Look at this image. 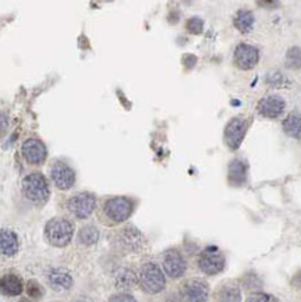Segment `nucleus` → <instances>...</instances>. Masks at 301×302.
I'll return each mask as SVG.
<instances>
[{
	"label": "nucleus",
	"mask_w": 301,
	"mask_h": 302,
	"mask_svg": "<svg viewBox=\"0 0 301 302\" xmlns=\"http://www.w3.org/2000/svg\"><path fill=\"white\" fill-rule=\"evenodd\" d=\"M78 240L84 245L97 244L99 240V230L95 226H84L78 233Z\"/></svg>",
	"instance_id": "nucleus-23"
},
{
	"label": "nucleus",
	"mask_w": 301,
	"mask_h": 302,
	"mask_svg": "<svg viewBox=\"0 0 301 302\" xmlns=\"http://www.w3.org/2000/svg\"><path fill=\"white\" fill-rule=\"evenodd\" d=\"M198 266L206 274H218L225 269V256L218 248L209 246L201 253Z\"/></svg>",
	"instance_id": "nucleus-5"
},
{
	"label": "nucleus",
	"mask_w": 301,
	"mask_h": 302,
	"mask_svg": "<svg viewBox=\"0 0 301 302\" xmlns=\"http://www.w3.org/2000/svg\"><path fill=\"white\" fill-rule=\"evenodd\" d=\"M49 283L50 286L53 287L57 291H65V290H70L73 286V278L71 276L62 269L53 270L49 274Z\"/></svg>",
	"instance_id": "nucleus-17"
},
{
	"label": "nucleus",
	"mask_w": 301,
	"mask_h": 302,
	"mask_svg": "<svg viewBox=\"0 0 301 302\" xmlns=\"http://www.w3.org/2000/svg\"><path fill=\"white\" fill-rule=\"evenodd\" d=\"M117 244L122 249L127 251V252H135L144 245V237L137 229L126 227L119 233Z\"/></svg>",
	"instance_id": "nucleus-12"
},
{
	"label": "nucleus",
	"mask_w": 301,
	"mask_h": 302,
	"mask_svg": "<svg viewBox=\"0 0 301 302\" xmlns=\"http://www.w3.org/2000/svg\"><path fill=\"white\" fill-rule=\"evenodd\" d=\"M163 268H165L166 274H169V277L179 278L186 273L187 263L179 251L169 249L163 256Z\"/></svg>",
	"instance_id": "nucleus-9"
},
{
	"label": "nucleus",
	"mask_w": 301,
	"mask_h": 302,
	"mask_svg": "<svg viewBox=\"0 0 301 302\" xmlns=\"http://www.w3.org/2000/svg\"><path fill=\"white\" fill-rule=\"evenodd\" d=\"M95 206H97V199L88 192H80L77 195L71 196L68 201V211L78 219L90 217Z\"/></svg>",
	"instance_id": "nucleus-6"
},
{
	"label": "nucleus",
	"mask_w": 301,
	"mask_h": 302,
	"mask_svg": "<svg viewBox=\"0 0 301 302\" xmlns=\"http://www.w3.org/2000/svg\"><path fill=\"white\" fill-rule=\"evenodd\" d=\"M234 27L241 33L251 32L254 28V14L248 10H240L234 16Z\"/></svg>",
	"instance_id": "nucleus-21"
},
{
	"label": "nucleus",
	"mask_w": 301,
	"mask_h": 302,
	"mask_svg": "<svg viewBox=\"0 0 301 302\" xmlns=\"http://www.w3.org/2000/svg\"><path fill=\"white\" fill-rule=\"evenodd\" d=\"M285 107V99L277 96V95H269V96H265L264 99H261L257 109H258L260 115H262L264 117L276 119V117H279L283 113Z\"/></svg>",
	"instance_id": "nucleus-13"
},
{
	"label": "nucleus",
	"mask_w": 301,
	"mask_h": 302,
	"mask_svg": "<svg viewBox=\"0 0 301 302\" xmlns=\"http://www.w3.org/2000/svg\"><path fill=\"white\" fill-rule=\"evenodd\" d=\"M241 283H243V286H244L247 290H251V291H257V290H260L261 287H262L260 277H258L257 274H254V273L245 274L243 280H241Z\"/></svg>",
	"instance_id": "nucleus-25"
},
{
	"label": "nucleus",
	"mask_w": 301,
	"mask_h": 302,
	"mask_svg": "<svg viewBox=\"0 0 301 302\" xmlns=\"http://www.w3.org/2000/svg\"><path fill=\"white\" fill-rule=\"evenodd\" d=\"M292 284H293L296 288L301 290V270L299 273H296V276H294L293 280H292Z\"/></svg>",
	"instance_id": "nucleus-32"
},
{
	"label": "nucleus",
	"mask_w": 301,
	"mask_h": 302,
	"mask_svg": "<svg viewBox=\"0 0 301 302\" xmlns=\"http://www.w3.org/2000/svg\"><path fill=\"white\" fill-rule=\"evenodd\" d=\"M181 298L184 302H208L209 287L200 278H191L181 287Z\"/></svg>",
	"instance_id": "nucleus-7"
},
{
	"label": "nucleus",
	"mask_w": 301,
	"mask_h": 302,
	"mask_svg": "<svg viewBox=\"0 0 301 302\" xmlns=\"http://www.w3.org/2000/svg\"><path fill=\"white\" fill-rule=\"evenodd\" d=\"M103 212L109 220H112L113 223H122L131 216L133 202L124 196L110 198L103 205Z\"/></svg>",
	"instance_id": "nucleus-4"
},
{
	"label": "nucleus",
	"mask_w": 301,
	"mask_h": 302,
	"mask_svg": "<svg viewBox=\"0 0 301 302\" xmlns=\"http://www.w3.org/2000/svg\"><path fill=\"white\" fill-rule=\"evenodd\" d=\"M186 27H187L188 32L194 33V35H198V33L202 32L203 21L201 20V18H198V17H193V18H190V20H188Z\"/></svg>",
	"instance_id": "nucleus-27"
},
{
	"label": "nucleus",
	"mask_w": 301,
	"mask_h": 302,
	"mask_svg": "<svg viewBox=\"0 0 301 302\" xmlns=\"http://www.w3.org/2000/svg\"><path fill=\"white\" fill-rule=\"evenodd\" d=\"M50 176H52V180L55 182V185L59 189H70L75 182L74 170L70 166L62 163V162L53 164V167L50 169Z\"/></svg>",
	"instance_id": "nucleus-10"
},
{
	"label": "nucleus",
	"mask_w": 301,
	"mask_h": 302,
	"mask_svg": "<svg viewBox=\"0 0 301 302\" xmlns=\"http://www.w3.org/2000/svg\"><path fill=\"white\" fill-rule=\"evenodd\" d=\"M23 192L33 204L43 205L49 198V187L41 173H33L23 180Z\"/></svg>",
	"instance_id": "nucleus-1"
},
{
	"label": "nucleus",
	"mask_w": 301,
	"mask_h": 302,
	"mask_svg": "<svg viewBox=\"0 0 301 302\" xmlns=\"http://www.w3.org/2000/svg\"><path fill=\"white\" fill-rule=\"evenodd\" d=\"M25 160L31 164H39L46 159V148L38 139H27L21 148Z\"/></svg>",
	"instance_id": "nucleus-14"
},
{
	"label": "nucleus",
	"mask_w": 301,
	"mask_h": 302,
	"mask_svg": "<svg viewBox=\"0 0 301 302\" xmlns=\"http://www.w3.org/2000/svg\"><path fill=\"white\" fill-rule=\"evenodd\" d=\"M8 119L4 113H0V134H3L4 131L7 130Z\"/></svg>",
	"instance_id": "nucleus-31"
},
{
	"label": "nucleus",
	"mask_w": 301,
	"mask_h": 302,
	"mask_svg": "<svg viewBox=\"0 0 301 302\" xmlns=\"http://www.w3.org/2000/svg\"><path fill=\"white\" fill-rule=\"evenodd\" d=\"M27 293H28V295L33 298V300H39L42 295H43V290H42V287L35 281V280H30L28 283H27Z\"/></svg>",
	"instance_id": "nucleus-26"
},
{
	"label": "nucleus",
	"mask_w": 301,
	"mask_h": 302,
	"mask_svg": "<svg viewBox=\"0 0 301 302\" xmlns=\"http://www.w3.org/2000/svg\"><path fill=\"white\" fill-rule=\"evenodd\" d=\"M139 284L149 294H158L166 286V278L158 265L147 263L139 272Z\"/></svg>",
	"instance_id": "nucleus-3"
},
{
	"label": "nucleus",
	"mask_w": 301,
	"mask_h": 302,
	"mask_svg": "<svg viewBox=\"0 0 301 302\" xmlns=\"http://www.w3.org/2000/svg\"><path fill=\"white\" fill-rule=\"evenodd\" d=\"M260 59L258 49L248 43H240L234 52V61L241 70H251L254 68Z\"/></svg>",
	"instance_id": "nucleus-11"
},
{
	"label": "nucleus",
	"mask_w": 301,
	"mask_h": 302,
	"mask_svg": "<svg viewBox=\"0 0 301 302\" xmlns=\"http://www.w3.org/2000/svg\"><path fill=\"white\" fill-rule=\"evenodd\" d=\"M218 302H241V293L236 284H226L218 293Z\"/></svg>",
	"instance_id": "nucleus-22"
},
{
	"label": "nucleus",
	"mask_w": 301,
	"mask_h": 302,
	"mask_svg": "<svg viewBox=\"0 0 301 302\" xmlns=\"http://www.w3.org/2000/svg\"><path fill=\"white\" fill-rule=\"evenodd\" d=\"M18 251V238L11 230H0V255L13 256Z\"/></svg>",
	"instance_id": "nucleus-15"
},
{
	"label": "nucleus",
	"mask_w": 301,
	"mask_h": 302,
	"mask_svg": "<svg viewBox=\"0 0 301 302\" xmlns=\"http://www.w3.org/2000/svg\"><path fill=\"white\" fill-rule=\"evenodd\" d=\"M46 238L50 244L55 245V246H66L71 241L74 234L73 224L66 219L62 217H56V219H52L48 221L46 224Z\"/></svg>",
	"instance_id": "nucleus-2"
},
{
	"label": "nucleus",
	"mask_w": 301,
	"mask_h": 302,
	"mask_svg": "<svg viewBox=\"0 0 301 302\" xmlns=\"http://www.w3.org/2000/svg\"><path fill=\"white\" fill-rule=\"evenodd\" d=\"M247 180V166L241 160H233L229 166V181L232 185H241Z\"/></svg>",
	"instance_id": "nucleus-18"
},
{
	"label": "nucleus",
	"mask_w": 301,
	"mask_h": 302,
	"mask_svg": "<svg viewBox=\"0 0 301 302\" xmlns=\"http://www.w3.org/2000/svg\"><path fill=\"white\" fill-rule=\"evenodd\" d=\"M109 302H135L134 297H131L130 294H117L113 295Z\"/></svg>",
	"instance_id": "nucleus-30"
},
{
	"label": "nucleus",
	"mask_w": 301,
	"mask_h": 302,
	"mask_svg": "<svg viewBox=\"0 0 301 302\" xmlns=\"http://www.w3.org/2000/svg\"><path fill=\"white\" fill-rule=\"evenodd\" d=\"M286 67L292 70L301 68V48L293 46L286 53Z\"/></svg>",
	"instance_id": "nucleus-24"
},
{
	"label": "nucleus",
	"mask_w": 301,
	"mask_h": 302,
	"mask_svg": "<svg viewBox=\"0 0 301 302\" xmlns=\"http://www.w3.org/2000/svg\"><path fill=\"white\" fill-rule=\"evenodd\" d=\"M247 302H277V300L275 297H272V295L258 293V294L251 295V297L247 300Z\"/></svg>",
	"instance_id": "nucleus-29"
},
{
	"label": "nucleus",
	"mask_w": 301,
	"mask_h": 302,
	"mask_svg": "<svg viewBox=\"0 0 301 302\" xmlns=\"http://www.w3.org/2000/svg\"><path fill=\"white\" fill-rule=\"evenodd\" d=\"M267 81H268V84L270 85V87H273V88H279V87H282V82H283V75L280 73H277V71H275V73H270L268 74V77H267Z\"/></svg>",
	"instance_id": "nucleus-28"
},
{
	"label": "nucleus",
	"mask_w": 301,
	"mask_h": 302,
	"mask_svg": "<svg viewBox=\"0 0 301 302\" xmlns=\"http://www.w3.org/2000/svg\"><path fill=\"white\" fill-rule=\"evenodd\" d=\"M75 302H92L91 300H88V298H78Z\"/></svg>",
	"instance_id": "nucleus-33"
},
{
	"label": "nucleus",
	"mask_w": 301,
	"mask_h": 302,
	"mask_svg": "<svg viewBox=\"0 0 301 302\" xmlns=\"http://www.w3.org/2000/svg\"><path fill=\"white\" fill-rule=\"evenodd\" d=\"M138 278L135 273L130 269H120L114 276V284L120 290H131L133 287H135Z\"/></svg>",
	"instance_id": "nucleus-19"
},
{
	"label": "nucleus",
	"mask_w": 301,
	"mask_h": 302,
	"mask_svg": "<svg viewBox=\"0 0 301 302\" xmlns=\"http://www.w3.org/2000/svg\"><path fill=\"white\" fill-rule=\"evenodd\" d=\"M0 291L3 294L16 297L23 293V281L16 274H6L0 278Z\"/></svg>",
	"instance_id": "nucleus-16"
},
{
	"label": "nucleus",
	"mask_w": 301,
	"mask_h": 302,
	"mask_svg": "<svg viewBox=\"0 0 301 302\" xmlns=\"http://www.w3.org/2000/svg\"><path fill=\"white\" fill-rule=\"evenodd\" d=\"M247 132V121L241 117H234L228 122L225 128V141L232 149H237L241 145Z\"/></svg>",
	"instance_id": "nucleus-8"
},
{
	"label": "nucleus",
	"mask_w": 301,
	"mask_h": 302,
	"mask_svg": "<svg viewBox=\"0 0 301 302\" xmlns=\"http://www.w3.org/2000/svg\"><path fill=\"white\" fill-rule=\"evenodd\" d=\"M283 131L292 138H301V113L293 112L283 121Z\"/></svg>",
	"instance_id": "nucleus-20"
},
{
	"label": "nucleus",
	"mask_w": 301,
	"mask_h": 302,
	"mask_svg": "<svg viewBox=\"0 0 301 302\" xmlns=\"http://www.w3.org/2000/svg\"><path fill=\"white\" fill-rule=\"evenodd\" d=\"M20 302H28V301H27V300H23V301H20Z\"/></svg>",
	"instance_id": "nucleus-34"
}]
</instances>
